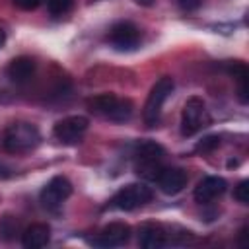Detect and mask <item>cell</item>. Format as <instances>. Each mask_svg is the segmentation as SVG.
I'll return each instance as SVG.
<instances>
[{
  "label": "cell",
  "instance_id": "9",
  "mask_svg": "<svg viewBox=\"0 0 249 249\" xmlns=\"http://www.w3.org/2000/svg\"><path fill=\"white\" fill-rule=\"evenodd\" d=\"M107 41L117 51H132L140 41V29L130 21H117L109 29Z\"/></svg>",
  "mask_w": 249,
  "mask_h": 249
},
{
  "label": "cell",
  "instance_id": "1",
  "mask_svg": "<svg viewBox=\"0 0 249 249\" xmlns=\"http://www.w3.org/2000/svg\"><path fill=\"white\" fill-rule=\"evenodd\" d=\"M88 107L109 119V121H115V123H124L130 119L132 111H134V105L130 99H124V97H117L115 93H103V95H95L91 99H88Z\"/></svg>",
  "mask_w": 249,
  "mask_h": 249
},
{
  "label": "cell",
  "instance_id": "15",
  "mask_svg": "<svg viewBox=\"0 0 249 249\" xmlns=\"http://www.w3.org/2000/svg\"><path fill=\"white\" fill-rule=\"evenodd\" d=\"M51 239V228L47 224H31L21 233V243L27 249H39L45 247Z\"/></svg>",
  "mask_w": 249,
  "mask_h": 249
},
{
  "label": "cell",
  "instance_id": "18",
  "mask_svg": "<svg viewBox=\"0 0 249 249\" xmlns=\"http://www.w3.org/2000/svg\"><path fill=\"white\" fill-rule=\"evenodd\" d=\"M233 198H235L237 202H241V204H247V202H249V181H247V179L239 181V185H237L235 191H233Z\"/></svg>",
  "mask_w": 249,
  "mask_h": 249
},
{
  "label": "cell",
  "instance_id": "21",
  "mask_svg": "<svg viewBox=\"0 0 249 249\" xmlns=\"http://www.w3.org/2000/svg\"><path fill=\"white\" fill-rule=\"evenodd\" d=\"M138 4H142V6H150L152 4V0H136Z\"/></svg>",
  "mask_w": 249,
  "mask_h": 249
},
{
  "label": "cell",
  "instance_id": "19",
  "mask_svg": "<svg viewBox=\"0 0 249 249\" xmlns=\"http://www.w3.org/2000/svg\"><path fill=\"white\" fill-rule=\"evenodd\" d=\"M18 8H21V10H35L43 0H12Z\"/></svg>",
  "mask_w": 249,
  "mask_h": 249
},
{
  "label": "cell",
  "instance_id": "13",
  "mask_svg": "<svg viewBox=\"0 0 249 249\" xmlns=\"http://www.w3.org/2000/svg\"><path fill=\"white\" fill-rule=\"evenodd\" d=\"M6 74L14 84H25L35 74V60L31 56H18L8 64Z\"/></svg>",
  "mask_w": 249,
  "mask_h": 249
},
{
  "label": "cell",
  "instance_id": "20",
  "mask_svg": "<svg viewBox=\"0 0 249 249\" xmlns=\"http://www.w3.org/2000/svg\"><path fill=\"white\" fill-rule=\"evenodd\" d=\"M200 2H202V0H177V4H179L183 10H187V12L196 10V8L200 6Z\"/></svg>",
  "mask_w": 249,
  "mask_h": 249
},
{
  "label": "cell",
  "instance_id": "10",
  "mask_svg": "<svg viewBox=\"0 0 249 249\" xmlns=\"http://www.w3.org/2000/svg\"><path fill=\"white\" fill-rule=\"evenodd\" d=\"M128 239H130V226L124 224V222H111V224L105 226V228L97 233V237H93L89 243L95 245V247L109 249V247L124 245Z\"/></svg>",
  "mask_w": 249,
  "mask_h": 249
},
{
  "label": "cell",
  "instance_id": "16",
  "mask_svg": "<svg viewBox=\"0 0 249 249\" xmlns=\"http://www.w3.org/2000/svg\"><path fill=\"white\" fill-rule=\"evenodd\" d=\"M72 0H47V8L53 16H62L70 10Z\"/></svg>",
  "mask_w": 249,
  "mask_h": 249
},
{
  "label": "cell",
  "instance_id": "22",
  "mask_svg": "<svg viewBox=\"0 0 249 249\" xmlns=\"http://www.w3.org/2000/svg\"><path fill=\"white\" fill-rule=\"evenodd\" d=\"M4 41H6V35H4V31H2V29H0V47H2V45H4Z\"/></svg>",
  "mask_w": 249,
  "mask_h": 249
},
{
  "label": "cell",
  "instance_id": "6",
  "mask_svg": "<svg viewBox=\"0 0 249 249\" xmlns=\"http://www.w3.org/2000/svg\"><path fill=\"white\" fill-rule=\"evenodd\" d=\"M152 196H154L152 189L146 187L144 183H130L115 193V196L111 198V206H115L117 210H134L150 202Z\"/></svg>",
  "mask_w": 249,
  "mask_h": 249
},
{
  "label": "cell",
  "instance_id": "8",
  "mask_svg": "<svg viewBox=\"0 0 249 249\" xmlns=\"http://www.w3.org/2000/svg\"><path fill=\"white\" fill-rule=\"evenodd\" d=\"M72 195V183L64 175L53 177L41 191V202L49 210H56Z\"/></svg>",
  "mask_w": 249,
  "mask_h": 249
},
{
  "label": "cell",
  "instance_id": "17",
  "mask_svg": "<svg viewBox=\"0 0 249 249\" xmlns=\"http://www.w3.org/2000/svg\"><path fill=\"white\" fill-rule=\"evenodd\" d=\"M218 146H220V136H218V134H210V136H204V138L196 144V152L206 154V152H212V150L218 148Z\"/></svg>",
  "mask_w": 249,
  "mask_h": 249
},
{
  "label": "cell",
  "instance_id": "4",
  "mask_svg": "<svg viewBox=\"0 0 249 249\" xmlns=\"http://www.w3.org/2000/svg\"><path fill=\"white\" fill-rule=\"evenodd\" d=\"M173 88H175V82L169 76H161L152 86V89L148 93V99L144 103V111H142V117H144L146 126H156L158 124L160 115H161V107L167 101V97L171 95Z\"/></svg>",
  "mask_w": 249,
  "mask_h": 249
},
{
  "label": "cell",
  "instance_id": "12",
  "mask_svg": "<svg viewBox=\"0 0 249 249\" xmlns=\"http://www.w3.org/2000/svg\"><path fill=\"white\" fill-rule=\"evenodd\" d=\"M158 187L161 189V193L165 195H177L185 189L187 185V173L179 167H161L160 175L156 177Z\"/></svg>",
  "mask_w": 249,
  "mask_h": 249
},
{
  "label": "cell",
  "instance_id": "2",
  "mask_svg": "<svg viewBox=\"0 0 249 249\" xmlns=\"http://www.w3.org/2000/svg\"><path fill=\"white\" fill-rule=\"evenodd\" d=\"M161 160H163V148L158 142L144 140L136 146L134 152V169L142 179L156 181V177L161 171Z\"/></svg>",
  "mask_w": 249,
  "mask_h": 249
},
{
  "label": "cell",
  "instance_id": "14",
  "mask_svg": "<svg viewBox=\"0 0 249 249\" xmlns=\"http://www.w3.org/2000/svg\"><path fill=\"white\" fill-rule=\"evenodd\" d=\"M167 243L165 231L158 224H144L138 230V245L144 249H160Z\"/></svg>",
  "mask_w": 249,
  "mask_h": 249
},
{
  "label": "cell",
  "instance_id": "5",
  "mask_svg": "<svg viewBox=\"0 0 249 249\" xmlns=\"http://www.w3.org/2000/svg\"><path fill=\"white\" fill-rule=\"evenodd\" d=\"M210 124V115L200 97H189L181 113V134L193 136Z\"/></svg>",
  "mask_w": 249,
  "mask_h": 249
},
{
  "label": "cell",
  "instance_id": "3",
  "mask_svg": "<svg viewBox=\"0 0 249 249\" xmlns=\"http://www.w3.org/2000/svg\"><path fill=\"white\" fill-rule=\"evenodd\" d=\"M41 142V134L35 124L31 123H14L4 130V150L12 154L19 152H29Z\"/></svg>",
  "mask_w": 249,
  "mask_h": 249
},
{
  "label": "cell",
  "instance_id": "11",
  "mask_svg": "<svg viewBox=\"0 0 249 249\" xmlns=\"http://www.w3.org/2000/svg\"><path fill=\"white\" fill-rule=\"evenodd\" d=\"M226 179L224 177H218V175H208L204 179L198 181V185L195 187V200L200 202V204H208L212 200H216L218 196H222L226 193Z\"/></svg>",
  "mask_w": 249,
  "mask_h": 249
},
{
  "label": "cell",
  "instance_id": "7",
  "mask_svg": "<svg viewBox=\"0 0 249 249\" xmlns=\"http://www.w3.org/2000/svg\"><path fill=\"white\" fill-rule=\"evenodd\" d=\"M88 124H89V121L86 117L72 115V117H66V119L58 121L53 128V134L62 144H78L84 138V134L88 130Z\"/></svg>",
  "mask_w": 249,
  "mask_h": 249
}]
</instances>
